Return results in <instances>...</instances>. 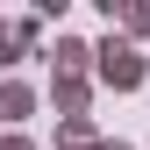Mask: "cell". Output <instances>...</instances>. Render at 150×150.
I'll return each instance as SVG.
<instances>
[{
  "instance_id": "1",
  "label": "cell",
  "mask_w": 150,
  "mask_h": 150,
  "mask_svg": "<svg viewBox=\"0 0 150 150\" xmlns=\"http://www.w3.org/2000/svg\"><path fill=\"white\" fill-rule=\"evenodd\" d=\"M107 79H115V86L136 79V50H107Z\"/></svg>"
}]
</instances>
